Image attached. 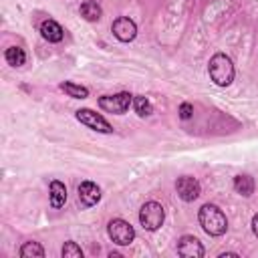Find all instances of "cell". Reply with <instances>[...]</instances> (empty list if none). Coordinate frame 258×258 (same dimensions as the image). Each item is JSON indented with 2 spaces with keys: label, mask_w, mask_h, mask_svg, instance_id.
Masks as SVG:
<instances>
[{
  "label": "cell",
  "mask_w": 258,
  "mask_h": 258,
  "mask_svg": "<svg viewBox=\"0 0 258 258\" xmlns=\"http://www.w3.org/2000/svg\"><path fill=\"white\" fill-rule=\"evenodd\" d=\"M198 220L208 236H224L228 230V220L224 212L214 204H204L198 212Z\"/></svg>",
  "instance_id": "cell-1"
},
{
  "label": "cell",
  "mask_w": 258,
  "mask_h": 258,
  "mask_svg": "<svg viewBox=\"0 0 258 258\" xmlns=\"http://www.w3.org/2000/svg\"><path fill=\"white\" fill-rule=\"evenodd\" d=\"M208 73H210V79H212L218 87H228V85L234 81V62H232V58H230L228 54L216 52V54L210 58Z\"/></svg>",
  "instance_id": "cell-2"
},
{
  "label": "cell",
  "mask_w": 258,
  "mask_h": 258,
  "mask_svg": "<svg viewBox=\"0 0 258 258\" xmlns=\"http://www.w3.org/2000/svg\"><path fill=\"white\" fill-rule=\"evenodd\" d=\"M165 220V212H163V206L157 204V202H145L139 210V222L145 230L149 232H155L157 228H161Z\"/></svg>",
  "instance_id": "cell-3"
},
{
  "label": "cell",
  "mask_w": 258,
  "mask_h": 258,
  "mask_svg": "<svg viewBox=\"0 0 258 258\" xmlns=\"http://www.w3.org/2000/svg\"><path fill=\"white\" fill-rule=\"evenodd\" d=\"M129 105H133V95L123 91V93H115V95H103L99 97V107L107 113L113 115H123L129 111Z\"/></svg>",
  "instance_id": "cell-4"
},
{
  "label": "cell",
  "mask_w": 258,
  "mask_h": 258,
  "mask_svg": "<svg viewBox=\"0 0 258 258\" xmlns=\"http://www.w3.org/2000/svg\"><path fill=\"white\" fill-rule=\"evenodd\" d=\"M107 234H109V238H111L115 244H119V246H129V244L135 240V230H133V226H131L129 222L121 220V218H115V220H111V222L107 224Z\"/></svg>",
  "instance_id": "cell-5"
},
{
  "label": "cell",
  "mask_w": 258,
  "mask_h": 258,
  "mask_svg": "<svg viewBox=\"0 0 258 258\" xmlns=\"http://www.w3.org/2000/svg\"><path fill=\"white\" fill-rule=\"evenodd\" d=\"M75 117H77L79 123H83L85 127H89V129H93V131H99V133H113L111 123H109L103 115L95 113L93 109H79V111L75 113Z\"/></svg>",
  "instance_id": "cell-6"
},
{
  "label": "cell",
  "mask_w": 258,
  "mask_h": 258,
  "mask_svg": "<svg viewBox=\"0 0 258 258\" xmlns=\"http://www.w3.org/2000/svg\"><path fill=\"white\" fill-rule=\"evenodd\" d=\"M175 191H177V196H179L183 202H194V200L200 198L202 185H200V181H198L196 177H191V175H181V177H177V181H175Z\"/></svg>",
  "instance_id": "cell-7"
},
{
  "label": "cell",
  "mask_w": 258,
  "mask_h": 258,
  "mask_svg": "<svg viewBox=\"0 0 258 258\" xmlns=\"http://www.w3.org/2000/svg\"><path fill=\"white\" fill-rule=\"evenodd\" d=\"M111 30H113L115 38L121 40V42H131L137 36V24L131 18H127V16L115 18L113 24H111Z\"/></svg>",
  "instance_id": "cell-8"
},
{
  "label": "cell",
  "mask_w": 258,
  "mask_h": 258,
  "mask_svg": "<svg viewBox=\"0 0 258 258\" xmlns=\"http://www.w3.org/2000/svg\"><path fill=\"white\" fill-rule=\"evenodd\" d=\"M204 252L206 250L196 236H181L177 240V254L183 258H202Z\"/></svg>",
  "instance_id": "cell-9"
},
{
  "label": "cell",
  "mask_w": 258,
  "mask_h": 258,
  "mask_svg": "<svg viewBox=\"0 0 258 258\" xmlns=\"http://www.w3.org/2000/svg\"><path fill=\"white\" fill-rule=\"evenodd\" d=\"M101 200V187L95 181H83L79 185V202L85 208H93Z\"/></svg>",
  "instance_id": "cell-10"
},
{
  "label": "cell",
  "mask_w": 258,
  "mask_h": 258,
  "mask_svg": "<svg viewBox=\"0 0 258 258\" xmlns=\"http://www.w3.org/2000/svg\"><path fill=\"white\" fill-rule=\"evenodd\" d=\"M48 200H50V206L54 210L62 208L64 202H67V185L58 179H52L50 185H48Z\"/></svg>",
  "instance_id": "cell-11"
},
{
  "label": "cell",
  "mask_w": 258,
  "mask_h": 258,
  "mask_svg": "<svg viewBox=\"0 0 258 258\" xmlns=\"http://www.w3.org/2000/svg\"><path fill=\"white\" fill-rule=\"evenodd\" d=\"M40 34H42V38L48 40V42H60L62 36H64V30H62V26H60L58 22H54V20H44V22L40 24Z\"/></svg>",
  "instance_id": "cell-12"
},
{
  "label": "cell",
  "mask_w": 258,
  "mask_h": 258,
  "mask_svg": "<svg viewBox=\"0 0 258 258\" xmlns=\"http://www.w3.org/2000/svg\"><path fill=\"white\" fill-rule=\"evenodd\" d=\"M234 189H236L240 196L248 198V196L254 194V179H252L248 173H240V175L234 177Z\"/></svg>",
  "instance_id": "cell-13"
},
{
  "label": "cell",
  "mask_w": 258,
  "mask_h": 258,
  "mask_svg": "<svg viewBox=\"0 0 258 258\" xmlns=\"http://www.w3.org/2000/svg\"><path fill=\"white\" fill-rule=\"evenodd\" d=\"M79 12H81V16H83L85 20H89V22H97V20L101 18V14H103L101 6H99L97 2H93V0L83 2L81 8H79Z\"/></svg>",
  "instance_id": "cell-14"
},
{
  "label": "cell",
  "mask_w": 258,
  "mask_h": 258,
  "mask_svg": "<svg viewBox=\"0 0 258 258\" xmlns=\"http://www.w3.org/2000/svg\"><path fill=\"white\" fill-rule=\"evenodd\" d=\"M4 58H6V62L10 67H22L26 62V52L20 46H10V48H6Z\"/></svg>",
  "instance_id": "cell-15"
},
{
  "label": "cell",
  "mask_w": 258,
  "mask_h": 258,
  "mask_svg": "<svg viewBox=\"0 0 258 258\" xmlns=\"http://www.w3.org/2000/svg\"><path fill=\"white\" fill-rule=\"evenodd\" d=\"M60 91H64L69 97L73 99H87L89 97V89L87 87H81L77 83H71V81H64L60 83Z\"/></svg>",
  "instance_id": "cell-16"
},
{
  "label": "cell",
  "mask_w": 258,
  "mask_h": 258,
  "mask_svg": "<svg viewBox=\"0 0 258 258\" xmlns=\"http://www.w3.org/2000/svg\"><path fill=\"white\" fill-rule=\"evenodd\" d=\"M133 109H135V113H137L139 117H147V115L153 113L151 101H149L147 97H143V95H135V97H133Z\"/></svg>",
  "instance_id": "cell-17"
},
{
  "label": "cell",
  "mask_w": 258,
  "mask_h": 258,
  "mask_svg": "<svg viewBox=\"0 0 258 258\" xmlns=\"http://www.w3.org/2000/svg\"><path fill=\"white\" fill-rule=\"evenodd\" d=\"M20 256L22 258H42L44 248L38 242H24L22 248H20Z\"/></svg>",
  "instance_id": "cell-18"
},
{
  "label": "cell",
  "mask_w": 258,
  "mask_h": 258,
  "mask_svg": "<svg viewBox=\"0 0 258 258\" xmlns=\"http://www.w3.org/2000/svg\"><path fill=\"white\" fill-rule=\"evenodd\" d=\"M60 254H62V258H83V250H81V246H79L77 242H71V240L62 244Z\"/></svg>",
  "instance_id": "cell-19"
},
{
  "label": "cell",
  "mask_w": 258,
  "mask_h": 258,
  "mask_svg": "<svg viewBox=\"0 0 258 258\" xmlns=\"http://www.w3.org/2000/svg\"><path fill=\"white\" fill-rule=\"evenodd\" d=\"M179 117H181L183 121L191 119V117H194V105H191V103H181V105H179Z\"/></svg>",
  "instance_id": "cell-20"
},
{
  "label": "cell",
  "mask_w": 258,
  "mask_h": 258,
  "mask_svg": "<svg viewBox=\"0 0 258 258\" xmlns=\"http://www.w3.org/2000/svg\"><path fill=\"white\" fill-rule=\"evenodd\" d=\"M252 232H254V236L258 238V214L252 216Z\"/></svg>",
  "instance_id": "cell-21"
}]
</instances>
